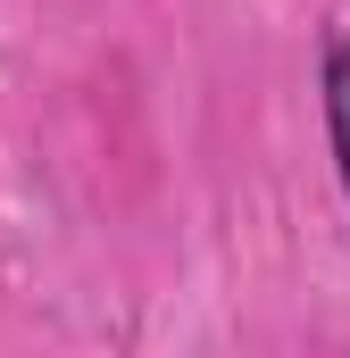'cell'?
<instances>
[{"instance_id": "1", "label": "cell", "mask_w": 350, "mask_h": 358, "mask_svg": "<svg viewBox=\"0 0 350 358\" xmlns=\"http://www.w3.org/2000/svg\"><path fill=\"white\" fill-rule=\"evenodd\" d=\"M326 142H334V176L350 192V42H326Z\"/></svg>"}]
</instances>
